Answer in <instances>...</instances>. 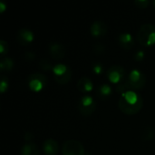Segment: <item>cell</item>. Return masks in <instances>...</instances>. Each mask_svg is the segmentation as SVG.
Segmentation results:
<instances>
[{"instance_id": "obj_1", "label": "cell", "mask_w": 155, "mask_h": 155, "mask_svg": "<svg viewBox=\"0 0 155 155\" xmlns=\"http://www.w3.org/2000/svg\"><path fill=\"white\" fill-rule=\"evenodd\" d=\"M138 42L143 46H150L155 44V25L153 24L143 25L136 35Z\"/></svg>"}, {"instance_id": "obj_2", "label": "cell", "mask_w": 155, "mask_h": 155, "mask_svg": "<svg viewBox=\"0 0 155 155\" xmlns=\"http://www.w3.org/2000/svg\"><path fill=\"white\" fill-rule=\"evenodd\" d=\"M63 155H85L84 145L77 140H68L63 144Z\"/></svg>"}, {"instance_id": "obj_3", "label": "cell", "mask_w": 155, "mask_h": 155, "mask_svg": "<svg viewBox=\"0 0 155 155\" xmlns=\"http://www.w3.org/2000/svg\"><path fill=\"white\" fill-rule=\"evenodd\" d=\"M96 109V103L91 95H84L78 103V110L84 116H89L94 113Z\"/></svg>"}, {"instance_id": "obj_4", "label": "cell", "mask_w": 155, "mask_h": 155, "mask_svg": "<svg viewBox=\"0 0 155 155\" xmlns=\"http://www.w3.org/2000/svg\"><path fill=\"white\" fill-rule=\"evenodd\" d=\"M48 79L47 77L41 73H34L28 77V85L32 91L39 92L41 91L46 84Z\"/></svg>"}, {"instance_id": "obj_5", "label": "cell", "mask_w": 155, "mask_h": 155, "mask_svg": "<svg viewBox=\"0 0 155 155\" xmlns=\"http://www.w3.org/2000/svg\"><path fill=\"white\" fill-rule=\"evenodd\" d=\"M118 104H119L120 110L123 113H124L125 114H128V115H134V114H136L137 113H139L141 111V109L143 108V98H141L136 104H129V103L125 102L123 98L120 97Z\"/></svg>"}, {"instance_id": "obj_6", "label": "cell", "mask_w": 155, "mask_h": 155, "mask_svg": "<svg viewBox=\"0 0 155 155\" xmlns=\"http://www.w3.org/2000/svg\"><path fill=\"white\" fill-rule=\"evenodd\" d=\"M128 82L134 90L142 89L146 84V76L141 71L137 69H134L131 71L129 74Z\"/></svg>"}, {"instance_id": "obj_7", "label": "cell", "mask_w": 155, "mask_h": 155, "mask_svg": "<svg viewBox=\"0 0 155 155\" xmlns=\"http://www.w3.org/2000/svg\"><path fill=\"white\" fill-rule=\"evenodd\" d=\"M48 51L52 58L55 60H61L64 57L66 54V49L64 45L58 42H52L48 45Z\"/></svg>"}, {"instance_id": "obj_8", "label": "cell", "mask_w": 155, "mask_h": 155, "mask_svg": "<svg viewBox=\"0 0 155 155\" xmlns=\"http://www.w3.org/2000/svg\"><path fill=\"white\" fill-rule=\"evenodd\" d=\"M124 68L121 65H113L107 72V76L112 83L119 84L124 77Z\"/></svg>"}, {"instance_id": "obj_9", "label": "cell", "mask_w": 155, "mask_h": 155, "mask_svg": "<svg viewBox=\"0 0 155 155\" xmlns=\"http://www.w3.org/2000/svg\"><path fill=\"white\" fill-rule=\"evenodd\" d=\"M107 30L108 27L104 21H94L90 27V32L92 35L95 37H101L105 35Z\"/></svg>"}, {"instance_id": "obj_10", "label": "cell", "mask_w": 155, "mask_h": 155, "mask_svg": "<svg viewBox=\"0 0 155 155\" xmlns=\"http://www.w3.org/2000/svg\"><path fill=\"white\" fill-rule=\"evenodd\" d=\"M18 42L23 45H28L34 40V34L28 28H21L16 36Z\"/></svg>"}, {"instance_id": "obj_11", "label": "cell", "mask_w": 155, "mask_h": 155, "mask_svg": "<svg viewBox=\"0 0 155 155\" xmlns=\"http://www.w3.org/2000/svg\"><path fill=\"white\" fill-rule=\"evenodd\" d=\"M43 150L45 155H56L59 150L58 143L54 139H46L43 143Z\"/></svg>"}, {"instance_id": "obj_12", "label": "cell", "mask_w": 155, "mask_h": 155, "mask_svg": "<svg viewBox=\"0 0 155 155\" xmlns=\"http://www.w3.org/2000/svg\"><path fill=\"white\" fill-rule=\"evenodd\" d=\"M118 42H119V45L125 50H129V49L133 48V46L134 45V38H133L132 35L129 33H122L118 36Z\"/></svg>"}, {"instance_id": "obj_13", "label": "cell", "mask_w": 155, "mask_h": 155, "mask_svg": "<svg viewBox=\"0 0 155 155\" xmlns=\"http://www.w3.org/2000/svg\"><path fill=\"white\" fill-rule=\"evenodd\" d=\"M77 88L82 93H89L94 88V84L92 80L88 77H82L77 82Z\"/></svg>"}, {"instance_id": "obj_14", "label": "cell", "mask_w": 155, "mask_h": 155, "mask_svg": "<svg viewBox=\"0 0 155 155\" xmlns=\"http://www.w3.org/2000/svg\"><path fill=\"white\" fill-rule=\"evenodd\" d=\"M21 155H39V149L35 144L27 143L22 146Z\"/></svg>"}, {"instance_id": "obj_15", "label": "cell", "mask_w": 155, "mask_h": 155, "mask_svg": "<svg viewBox=\"0 0 155 155\" xmlns=\"http://www.w3.org/2000/svg\"><path fill=\"white\" fill-rule=\"evenodd\" d=\"M72 75H73L72 70L68 67V69L63 74H61V75H54V77L55 81L58 84H67L71 80Z\"/></svg>"}, {"instance_id": "obj_16", "label": "cell", "mask_w": 155, "mask_h": 155, "mask_svg": "<svg viewBox=\"0 0 155 155\" xmlns=\"http://www.w3.org/2000/svg\"><path fill=\"white\" fill-rule=\"evenodd\" d=\"M112 94V88L109 84H104L102 85H100L97 89V94L100 96V97H103V98H105V97H108L110 96Z\"/></svg>"}, {"instance_id": "obj_17", "label": "cell", "mask_w": 155, "mask_h": 155, "mask_svg": "<svg viewBox=\"0 0 155 155\" xmlns=\"http://www.w3.org/2000/svg\"><path fill=\"white\" fill-rule=\"evenodd\" d=\"M141 137L143 141H150L153 140L155 137V131L154 129L151 126H147L143 129L142 132Z\"/></svg>"}, {"instance_id": "obj_18", "label": "cell", "mask_w": 155, "mask_h": 155, "mask_svg": "<svg viewBox=\"0 0 155 155\" xmlns=\"http://www.w3.org/2000/svg\"><path fill=\"white\" fill-rule=\"evenodd\" d=\"M14 66V61L9 57H3L0 62V69L3 71L11 70Z\"/></svg>"}, {"instance_id": "obj_19", "label": "cell", "mask_w": 155, "mask_h": 155, "mask_svg": "<svg viewBox=\"0 0 155 155\" xmlns=\"http://www.w3.org/2000/svg\"><path fill=\"white\" fill-rule=\"evenodd\" d=\"M39 66L42 70L48 71V70H53L54 66L52 65V63L49 59L47 58H42L39 61Z\"/></svg>"}, {"instance_id": "obj_20", "label": "cell", "mask_w": 155, "mask_h": 155, "mask_svg": "<svg viewBox=\"0 0 155 155\" xmlns=\"http://www.w3.org/2000/svg\"><path fill=\"white\" fill-rule=\"evenodd\" d=\"M67 69H68V66H66L65 64H58L54 65V68H53L54 75H61V74H63Z\"/></svg>"}, {"instance_id": "obj_21", "label": "cell", "mask_w": 155, "mask_h": 155, "mask_svg": "<svg viewBox=\"0 0 155 155\" xmlns=\"http://www.w3.org/2000/svg\"><path fill=\"white\" fill-rule=\"evenodd\" d=\"M105 51V46L102 43H97L94 45V52L96 54H102Z\"/></svg>"}, {"instance_id": "obj_22", "label": "cell", "mask_w": 155, "mask_h": 155, "mask_svg": "<svg viewBox=\"0 0 155 155\" xmlns=\"http://www.w3.org/2000/svg\"><path fill=\"white\" fill-rule=\"evenodd\" d=\"M8 88V81L6 77H2L0 82V92L5 93Z\"/></svg>"}, {"instance_id": "obj_23", "label": "cell", "mask_w": 155, "mask_h": 155, "mask_svg": "<svg viewBox=\"0 0 155 155\" xmlns=\"http://www.w3.org/2000/svg\"><path fill=\"white\" fill-rule=\"evenodd\" d=\"M7 50H8L7 42H5V40H0V54L4 55L5 53H7Z\"/></svg>"}, {"instance_id": "obj_24", "label": "cell", "mask_w": 155, "mask_h": 155, "mask_svg": "<svg viewBox=\"0 0 155 155\" xmlns=\"http://www.w3.org/2000/svg\"><path fill=\"white\" fill-rule=\"evenodd\" d=\"M134 4L140 8H146L149 5L150 1L149 0H135Z\"/></svg>"}, {"instance_id": "obj_25", "label": "cell", "mask_w": 155, "mask_h": 155, "mask_svg": "<svg viewBox=\"0 0 155 155\" xmlns=\"http://www.w3.org/2000/svg\"><path fill=\"white\" fill-rule=\"evenodd\" d=\"M93 71H94L95 74H100L102 73V71H103L102 64H94V66H93Z\"/></svg>"}, {"instance_id": "obj_26", "label": "cell", "mask_w": 155, "mask_h": 155, "mask_svg": "<svg viewBox=\"0 0 155 155\" xmlns=\"http://www.w3.org/2000/svg\"><path fill=\"white\" fill-rule=\"evenodd\" d=\"M144 52L143 51V50H140V51H138L136 54H135V59L137 60V61H142L143 59V57H144Z\"/></svg>"}, {"instance_id": "obj_27", "label": "cell", "mask_w": 155, "mask_h": 155, "mask_svg": "<svg viewBox=\"0 0 155 155\" xmlns=\"http://www.w3.org/2000/svg\"><path fill=\"white\" fill-rule=\"evenodd\" d=\"M25 60H32L35 58V54L33 52H27L25 54Z\"/></svg>"}, {"instance_id": "obj_28", "label": "cell", "mask_w": 155, "mask_h": 155, "mask_svg": "<svg viewBox=\"0 0 155 155\" xmlns=\"http://www.w3.org/2000/svg\"><path fill=\"white\" fill-rule=\"evenodd\" d=\"M32 139H33V135H32V134H30V133H26V134H25V140L26 142H30Z\"/></svg>"}, {"instance_id": "obj_29", "label": "cell", "mask_w": 155, "mask_h": 155, "mask_svg": "<svg viewBox=\"0 0 155 155\" xmlns=\"http://www.w3.org/2000/svg\"><path fill=\"white\" fill-rule=\"evenodd\" d=\"M6 8V5L4 2H0V12H4Z\"/></svg>"}, {"instance_id": "obj_30", "label": "cell", "mask_w": 155, "mask_h": 155, "mask_svg": "<svg viewBox=\"0 0 155 155\" xmlns=\"http://www.w3.org/2000/svg\"><path fill=\"white\" fill-rule=\"evenodd\" d=\"M153 5H154V6H155V1H153Z\"/></svg>"}, {"instance_id": "obj_31", "label": "cell", "mask_w": 155, "mask_h": 155, "mask_svg": "<svg viewBox=\"0 0 155 155\" xmlns=\"http://www.w3.org/2000/svg\"><path fill=\"white\" fill-rule=\"evenodd\" d=\"M85 155H90V154H85Z\"/></svg>"}]
</instances>
